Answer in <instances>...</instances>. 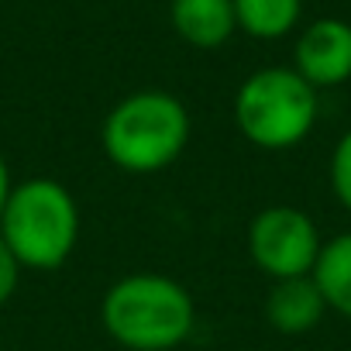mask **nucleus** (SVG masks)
<instances>
[{
	"mask_svg": "<svg viewBox=\"0 0 351 351\" xmlns=\"http://www.w3.org/2000/svg\"><path fill=\"white\" fill-rule=\"evenodd\" d=\"M100 324L128 351H172L197 327L190 289L162 272H131L107 286Z\"/></svg>",
	"mask_w": 351,
	"mask_h": 351,
	"instance_id": "f257e3e1",
	"label": "nucleus"
},
{
	"mask_svg": "<svg viewBox=\"0 0 351 351\" xmlns=\"http://www.w3.org/2000/svg\"><path fill=\"white\" fill-rule=\"evenodd\" d=\"M190 138L193 121L186 104L165 90H134L121 97L100 124L104 155L131 176L169 169L186 152Z\"/></svg>",
	"mask_w": 351,
	"mask_h": 351,
	"instance_id": "f03ea898",
	"label": "nucleus"
},
{
	"mask_svg": "<svg viewBox=\"0 0 351 351\" xmlns=\"http://www.w3.org/2000/svg\"><path fill=\"white\" fill-rule=\"evenodd\" d=\"M80 204L66 183L49 176H32L11 186L0 210V238L8 241L21 269L56 272L69 262L80 241Z\"/></svg>",
	"mask_w": 351,
	"mask_h": 351,
	"instance_id": "7ed1b4c3",
	"label": "nucleus"
},
{
	"mask_svg": "<svg viewBox=\"0 0 351 351\" xmlns=\"http://www.w3.org/2000/svg\"><path fill=\"white\" fill-rule=\"evenodd\" d=\"M317 93L293 66L255 69L234 93V128L262 152L296 148L317 128Z\"/></svg>",
	"mask_w": 351,
	"mask_h": 351,
	"instance_id": "20e7f679",
	"label": "nucleus"
},
{
	"mask_svg": "<svg viewBox=\"0 0 351 351\" xmlns=\"http://www.w3.org/2000/svg\"><path fill=\"white\" fill-rule=\"evenodd\" d=\"M245 245L255 269L276 282V279L310 276L324 248V238L306 210L293 204H272L252 217Z\"/></svg>",
	"mask_w": 351,
	"mask_h": 351,
	"instance_id": "39448f33",
	"label": "nucleus"
},
{
	"mask_svg": "<svg viewBox=\"0 0 351 351\" xmlns=\"http://www.w3.org/2000/svg\"><path fill=\"white\" fill-rule=\"evenodd\" d=\"M293 69L313 90H334L351 80V25L341 18L310 21L293 45Z\"/></svg>",
	"mask_w": 351,
	"mask_h": 351,
	"instance_id": "423d86ee",
	"label": "nucleus"
},
{
	"mask_svg": "<svg viewBox=\"0 0 351 351\" xmlns=\"http://www.w3.org/2000/svg\"><path fill=\"white\" fill-rule=\"evenodd\" d=\"M327 313V303L313 282V276H296V279H276L265 293V324L276 334L300 337L320 327Z\"/></svg>",
	"mask_w": 351,
	"mask_h": 351,
	"instance_id": "0eeeda50",
	"label": "nucleus"
},
{
	"mask_svg": "<svg viewBox=\"0 0 351 351\" xmlns=\"http://www.w3.org/2000/svg\"><path fill=\"white\" fill-rule=\"evenodd\" d=\"M169 21L186 45L193 49H221L238 32L234 0H172Z\"/></svg>",
	"mask_w": 351,
	"mask_h": 351,
	"instance_id": "6e6552de",
	"label": "nucleus"
},
{
	"mask_svg": "<svg viewBox=\"0 0 351 351\" xmlns=\"http://www.w3.org/2000/svg\"><path fill=\"white\" fill-rule=\"evenodd\" d=\"M310 276H313L327 310L351 320V231H341L330 241H324Z\"/></svg>",
	"mask_w": 351,
	"mask_h": 351,
	"instance_id": "1a4fd4ad",
	"label": "nucleus"
},
{
	"mask_svg": "<svg viewBox=\"0 0 351 351\" xmlns=\"http://www.w3.org/2000/svg\"><path fill=\"white\" fill-rule=\"evenodd\" d=\"M303 18V0H234L238 32L258 42H276L296 32Z\"/></svg>",
	"mask_w": 351,
	"mask_h": 351,
	"instance_id": "9d476101",
	"label": "nucleus"
},
{
	"mask_svg": "<svg viewBox=\"0 0 351 351\" xmlns=\"http://www.w3.org/2000/svg\"><path fill=\"white\" fill-rule=\"evenodd\" d=\"M327 180H330V193L334 200L351 214V128L337 138L330 162H327Z\"/></svg>",
	"mask_w": 351,
	"mask_h": 351,
	"instance_id": "9b49d317",
	"label": "nucleus"
},
{
	"mask_svg": "<svg viewBox=\"0 0 351 351\" xmlns=\"http://www.w3.org/2000/svg\"><path fill=\"white\" fill-rule=\"evenodd\" d=\"M21 262L14 258V252L8 248V241L0 238V306H8L11 296L18 293V282H21Z\"/></svg>",
	"mask_w": 351,
	"mask_h": 351,
	"instance_id": "f8f14e48",
	"label": "nucleus"
},
{
	"mask_svg": "<svg viewBox=\"0 0 351 351\" xmlns=\"http://www.w3.org/2000/svg\"><path fill=\"white\" fill-rule=\"evenodd\" d=\"M11 186H14V180H11L8 158L0 155V210H4V204H8V197H11Z\"/></svg>",
	"mask_w": 351,
	"mask_h": 351,
	"instance_id": "ddd939ff",
	"label": "nucleus"
},
{
	"mask_svg": "<svg viewBox=\"0 0 351 351\" xmlns=\"http://www.w3.org/2000/svg\"><path fill=\"white\" fill-rule=\"evenodd\" d=\"M0 351H4V334H0Z\"/></svg>",
	"mask_w": 351,
	"mask_h": 351,
	"instance_id": "4468645a",
	"label": "nucleus"
}]
</instances>
